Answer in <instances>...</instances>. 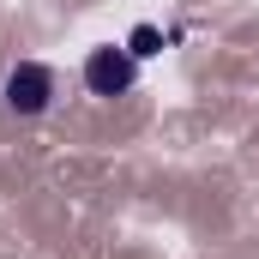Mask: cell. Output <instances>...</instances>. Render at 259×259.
Listing matches in <instances>:
<instances>
[{
    "label": "cell",
    "instance_id": "6da1fadb",
    "mask_svg": "<svg viewBox=\"0 0 259 259\" xmlns=\"http://www.w3.org/2000/svg\"><path fill=\"white\" fill-rule=\"evenodd\" d=\"M0 103H6L18 121L49 115V103H55V66H42V61H18V66H6V78H0Z\"/></svg>",
    "mask_w": 259,
    "mask_h": 259
},
{
    "label": "cell",
    "instance_id": "7a4b0ae2",
    "mask_svg": "<svg viewBox=\"0 0 259 259\" xmlns=\"http://www.w3.org/2000/svg\"><path fill=\"white\" fill-rule=\"evenodd\" d=\"M133 84H139V55H133L127 42L121 49L109 42V49H91L84 55V91L91 97H127Z\"/></svg>",
    "mask_w": 259,
    "mask_h": 259
},
{
    "label": "cell",
    "instance_id": "3957f363",
    "mask_svg": "<svg viewBox=\"0 0 259 259\" xmlns=\"http://www.w3.org/2000/svg\"><path fill=\"white\" fill-rule=\"evenodd\" d=\"M127 49H133V55H139V61H151V55H157V49H163V30H157V24H133V36H127Z\"/></svg>",
    "mask_w": 259,
    "mask_h": 259
}]
</instances>
